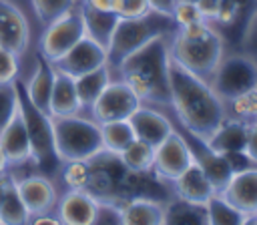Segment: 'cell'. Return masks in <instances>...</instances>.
I'll use <instances>...</instances> for the list:
<instances>
[{
	"instance_id": "obj_12",
	"label": "cell",
	"mask_w": 257,
	"mask_h": 225,
	"mask_svg": "<svg viewBox=\"0 0 257 225\" xmlns=\"http://www.w3.org/2000/svg\"><path fill=\"white\" fill-rule=\"evenodd\" d=\"M179 133L183 135V139H185V143H187V147H189V151H191V155H193V161H197V163L203 167V171H205L207 177L211 179L215 191L221 193L223 187L227 185V181H229L231 175H233V169H231V165L227 163V159H225L221 153L213 151V149L207 145V141H205L203 137L191 133V131L185 129L183 125H179Z\"/></svg>"
},
{
	"instance_id": "obj_21",
	"label": "cell",
	"mask_w": 257,
	"mask_h": 225,
	"mask_svg": "<svg viewBox=\"0 0 257 225\" xmlns=\"http://www.w3.org/2000/svg\"><path fill=\"white\" fill-rule=\"evenodd\" d=\"M122 225H161L165 223V203L151 197H133L120 203Z\"/></svg>"
},
{
	"instance_id": "obj_35",
	"label": "cell",
	"mask_w": 257,
	"mask_h": 225,
	"mask_svg": "<svg viewBox=\"0 0 257 225\" xmlns=\"http://www.w3.org/2000/svg\"><path fill=\"white\" fill-rule=\"evenodd\" d=\"M18 108V88L14 82H2L0 84V131L10 121L14 110Z\"/></svg>"
},
{
	"instance_id": "obj_15",
	"label": "cell",
	"mask_w": 257,
	"mask_h": 225,
	"mask_svg": "<svg viewBox=\"0 0 257 225\" xmlns=\"http://www.w3.org/2000/svg\"><path fill=\"white\" fill-rule=\"evenodd\" d=\"M0 147L10 167H18L30 161V139H28V129H26V121L20 110V104L0 131Z\"/></svg>"
},
{
	"instance_id": "obj_38",
	"label": "cell",
	"mask_w": 257,
	"mask_h": 225,
	"mask_svg": "<svg viewBox=\"0 0 257 225\" xmlns=\"http://www.w3.org/2000/svg\"><path fill=\"white\" fill-rule=\"evenodd\" d=\"M18 70H20L18 54L0 46V84L2 82H14L18 78Z\"/></svg>"
},
{
	"instance_id": "obj_46",
	"label": "cell",
	"mask_w": 257,
	"mask_h": 225,
	"mask_svg": "<svg viewBox=\"0 0 257 225\" xmlns=\"http://www.w3.org/2000/svg\"><path fill=\"white\" fill-rule=\"evenodd\" d=\"M8 159H6V155H4V151H2V147H0V175L2 173H6L8 171Z\"/></svg>"
},
{
	"instance_id": "obj_3",
	"label": "cell",
	"mask_w": 257,
	"mask_h": 225,
	"mask_svg": "<svg viewBox=\"0 0 257 225\" xmlns=\"http://www.w3.org/2000/svg\"><path fill=\"white\" fill-rule=\"evenodd\" d=\"M223 54V38L207 20L179 26L169 38L171 60L205 82H209V78L213 76Z\"/></svg>"
},
{
	"instance_id": "obj_26",
	"label": "cell",
	"mask_w": 257,
	"mask_h": 225,
	"mask_svg": "<svg viewBox=\"0 0 257 225\" xmlns=\"http://www.w3.org/2000/svg\"><path fill=\"white\" fill-rule=\"evenodd\" d=\"M165 223H201L209 225L207 217V205L205 203H193L181 197H171L165 203Z\"/></svg>"
},
{
	"instance_id": "obj_39",
	"label": "cell",
	"mask_w": 257,
	"mask_h": 225,
	"mask_svg": "<svg viewBox=\"0 0 257 225\" xmlns=\"http://www.w3.org/2000/svg\"><path fill=\"white\" fill-rule=\"evenodd\" d=\"M110 8L114 14H118V18H133L151 10L147 0H112Z\"/></svg>"
},
{
	"instance_id": "obj_14",
	"label": "cell",
	"mask_w": 257,
	"mask_h": 225,
	"mask_svg": "<svg viewBox=\"0 0 257 225\" xmlns=\"http://www.w3.org/2000/svg\"><path fill=\"white\" fill-rule=\"evenodd\" d=\"M30 42V26L20 8L8 0H0V46L14 54H24Z\"/></svg>"
},
{
	"instance_id": "obj_42",
	"label": "cell",
	"mask_w": 257,
	"mask_h": 225,
	"mask_svg": "<svg viewBox=\"0 0 257 225\" xmlns=\"http://www.w3.org/2000/svg\"><path fill=\"white\" fill-rule=\"evenodd\" d=\"M221 2H223V0H199L197 6H199V10H201V16H203L207 22H213L215 16H217V10H219V6H221Z\"/></svg>"
},
{
	"instance_id": "obj_18",
	"label": "cell",
	"mask_w": 257,
	"mask_h": 225,
	"mask_svg": "<svg viewBox=\"0 0 257 225\" xmlns=\"http://www.w3.org/2000/svg\"><path fill=\"white\" fill-rule=\"evenodd\" d=\"M20 199L28 209L30 217L38 213H50L56 205V189L54 183L44 175H30L16 181Z\"/></svg>"
},
{
	"instance_id": "obj_29",
	"label": "cell",
	"mask_w": 257,
	"mask_h": 225,
	"mask_svg": "<svg viewBox=\"0 0 257 225\" xmlns=\"http://www.w3.org/2000/svg\"><path fill=\"white\" fill-rule=\"evenodd\" d=\"M237 4V18L233 22V26L221 36L225 50H239L241 40L247 32V26L251 24L253 16L257 14V0H235Z\"/></svg>"
},
{
	"instance_id": "obj_23",
	"label": "cell",
	"mask_w": 257,
	"mask_h": 225,
	"mask_svg": "<svg viewBox=\"0 0 257 225\" xmlns=\"http://www.w3.org/2000/svg\"><path fill=\"white\" fill-rule=\"evenodd\" d=\"M28 221H30V213L20 199L16 179L8 173H2L0 175V223L20 225Z\"/></svg>"
},
{
	"instance_id": "obj_31",
	"label": "cell",
	"mask_w": 257,
	"mask_h": 225,
	"mask_svg": "<svg viewBox=\"0 0 257 225\" xmlns=\"http://www.w3.org/2000/svg\"><path fill=\"white\" fill-rule=\"evenodd\" d=\"M118 159L120 163L131 169V171H137V173H145V171H153V159H155V147L141 141V139H135L131 141L120 153H118Z\"/></svg>"
},
{
	"instance_id": "obj_44",
	"label": "cell",
	"mask_w": 257,
	"mask_h": 225,
	"mask_svg": "<svg viewBox=\"0 0 257 225\" xmlns=\"http://www.w3.org/2000/svg\"><path fill=\"white\" fill-rule=\"evenodd\" d=\"M28 223H34V225H58L60 223V219H58V215H48V213H38V215H32L30 217V221Z\"/></svg>"
},
{
	"instance_id": "obj_4",
	"label": "cell",
	"mask_w": 257,
	"mask_h": 225,
	"mask_svg": "<svg viewBox=\"0 0 257 225\" xmlns=\"http://www.w3.org/2000/svg\"><path fill=\"white\" fill-rule=\"evenodd\" d=\"M177 24L173 16L155 10H147L145 14L133 18H118L112 38L106 46V66L110 74L114 76L118 64L137 48L145 46L157 36H173Z\"/></svg>"
},
{
	"instance_id": "obj_11",
	"label": "cell",
	"mask_w": 257,
	"mask_h": 225,
	"mask_svg": "<svg viewBox=\"0 0 257 225\" xmlns=\"http://www.w3.org/2000/svg\"><path fill=\"white\" fill-rule=\"evenodd\" d=\"M50 64L54 66V70L76 78L88 70H94L106 64V48L100 46L96 40H92L88 34H84L70 50H66L62 56H58Z\"/></svg>"
},
{
	"instance_id": "obj_17",
	"label": "cell",
	"mask_w": 257,
	"mask_h": 225,
	"mask_svg": "<svg viewBox=\"0 0 257 225\" xmlns=\"http://www.w3.org/2000/svg\"><path fill=\"white\" fill-rule=\"evenodd\" d=\"M98 199L86 189H68L56 201V215L60 223L70 225H90L94 223Z\"/></svg>"
},
{
	"instance_id": "obj_8",
	"label": "cell",
	"mask_w": 257,
	"mask_h": 225,
	"mask_svg": "<svg viewBox=\"0 0 257 225\" xmlns=\"http://www.w3.org/2000/svg\"><path fill=\"white\" fill-rule=\"evenodd\" d=\"M44 26L46 28L40 36L38 52L50 62L56 60L58 56H62L66 50H70L86 34L78 2L72 8H68L66 12H62L60 16H56L54 20H50L48 24H44Z\"/></svg>"
},
{
	"instance_id": "obj_41",
	"label": "cell",
	"mask_w": 257,
	"mask_h": 225,
	"mask_svg": "<svg viewBox=\"0 0 257 225\" xmlns=\"http://www.w3.org/2000/svg\"><path fill=\"white\" fill-rule=\"evenodd\" d=\"M245 155L251 159L253 165H257V123L247 127V141H245Z\"/></svg>"
},
{
	"instance_id": "obj_40",
	"label": "cell",
	"mask_w": 257,
	"mask_h": 225,
	"mask_svg": "<svg viewBox=\"0 0 257 225\" xmlns=\"http://www.w3.org/2000/svg\"><path fill=\"white\" fill-rule=\"evenodd\" d=\"M241 52H245L255 64H257V14L253 16L251 24L247 26V32L241 40V46H239Z\"/></svg>"
},
{
	"instance_id": "obj_36",
	"label": "cell",
	"mask_w": 257,
	"mask_h": 225,
	"mask_svg": "<svg viewBox=\"0 0 257 225\" xmlns=\"http://www.w3.org/2000/svg\"><path fill=\"white\" fill-rule=\"evenodd\" d=\"M94 223H122V207L110 199H98Z\"/></svg>"
},
{
	"instance_id": "obj_13",
	"label": "cell",
	"mask_w": 257,
	"mask_h": 225,
	"mask_svg": "<svg viewBox=\"0 0 257 225\" xmlns=\"http://www.w3.org/2000/svg\"><path fill=\"white\" fill-rule=\"evenodd\" d=\"M221 195L239 209L245 219L257 213V165L241 169L231 175L227 185L223 187Z\"/></svg>"
},
{
	"instance_id": "obj_37",
	"label": "cell",
	"mask_w": 257,
	"mask_h": 225,
	"mask_svg": "<svg viewBox=\"0 0 257 225\" xmlns=\"http://www.w3.org/2000/svg\"><path fill=\"white\" fill-rule=\"evenodd\" d=\"M173 20L179 26H187V24H193V22H199V20H205L201 16V10L195 2H177L175 8H173Z\"/></svg>"
},
{
	"instance_id": "obj_7",
	"label": "cell",
	"mask_w": 257,
	"mask_h": 225,
	"mask_svg": "<svg viewBox=\"0 0 257 225\" xmlns=\"http://www.w3.org/2000/svg\"><path fill=\"white\" fill-rule=\"evenodd\" d=\"M209 86L221 100L233 98L249 88H255L257 64L241 50H225L213 76L209 78Z\"/></svg>"
},
{
	"instance_id": "obj_32",
	"label": "cell",
	"mask_w": 257,
	"mask_h": 225,
	"mask_svg": "<svg viewBox=\"0 0 257 225\" xmlns=\"http://www.w3.org/2000/svg\"><path fill=\"white\" fill-rule=\"evenodd\" d=\"M207 205V217H209V225H225V223H245V215L235 209L221 193H213L209 197Z\"/></svg>"
},
{
	"instance_id": "obj_6",
	"label": "cell",
	"mask_w": 257,
	"mask_h": 225,
	"mask_svg": "<svg viewBox=\"0 0 257 225\" xmlns=\"http://www.w3.org/2000/svg\"><path fill=\"white\" fill-rule=\"evenodd\" d=\"M16 88H18V104L20 110L24 115L26 121V129H28V139H30V159L34 161L36 167H40L42 171H52L56 167V163H60L56 159L54 153V135H52V119L48 113L36 108L26 92L24 86L18 82L16 78Z\"/></svg>"
},
{
	"instance_id": "obj_19",
	"label": "cell",
	"mask_w": 257,
	"mask_h": 225,
	"mask_svg": "<svg viewBox=\"0 0 257 225\" xmlns=\"http://www.w3.org/2000/svg\"><path fill=\"white\" fill-rule=\"evenodd\" d=\"M171 185H173L175 197H181L193 203H207L209 197L217 193L211 179L207 177V173L197 161H193L175 181H171Z\"/></svg>"
},
{
	"instance_id": "obj_27",
	"label": "cell",
	"mask_w": 257,
	"mask_h": 225,
	"mask_svg": "<svg viewBox=\"0 0 257 225\" xmlns=\"http://www.w3.org/2000/svg\"><path fill=\"white\" fill-rule=\"evenodd\" d=\"M110 78H112V74H110L106 64H102L94 70H88V72L74 78V86H76L82 108H90V104L96 100V96L102 92V88L108 84Z\"/></svg>"
},
{
	"instance_id": "obj_16",
	"label": "cell",
	"mask_w": 257,
	"mask_h": 225,
	"mask_svg": "<svg viewBox=\"0 0 257 225\" xmlns=\"http://www.w3.org/2000/svg\"><path fill=\"white\" fill-rule=\"evenodd\" d=\"M128 123L135 131V137L153 147H157L175 131L173 121L167 115L155 110L151 104H139V108L128 117Z\"/></svg>"
},
{
	"instance_id": "obj_47",
	"label": "cell",
	"mask_w": 257,
	"mask_h": 225,
	"mask_svg": "<svg viewBox=\"0 0 257 225\" xmlns=\"http://www.w3.org/2000/svg\"><path fill=\"white\" fill-rule=\"evenodd\" d=\"M177 2H195V4H197L199 0H177Z\"/></svg>"
},
{
	"instance_id": "obj_30",
	"label": "cell",
	"mask_w": 257,
	"mask_h": 225,
	"mask_svg": "<svg viewBox=\"0 0 257 225\" xmlns=\"http://www.w3.org/2000/svg\"><path fill=\"white\" fill-rule=\"evenodd\" d=\"M100 135H102V149L114 155H118L131 141L137 139L128 119L100 123Z\"/></svg>"
},
{
	"instance_id": "obj_10",
	"label": "cell",
	"mask_w": 257,
	"mask_h": 225,
	"mask_svg": "<svg viewBox=\"0 0 257 225\" xmlns=\"http://www.w3.org/2000/svg\"><path fill=\"white\" fill-rule=\"evenodd\" d=\"M191 163H193V155H191L183 135L177 129L155 147L153 171L157 177H161L167 183L175 181Z\"/></svg>"
},
{
	"instance_id": "obj_22",
	"label": "cell",
	"mask_w": 257,
	"mask_h": 225,
	"mask_svg": "<svg viewBox=\"0 0 257 225\" xmlns=\"http://www.w3.org/2000/svg\"><path fill=\"white\" fill-rule=\"evenodd\" d=\"M80 108H82V104H80V98H78V92L74 86V78L56 70L48 115L50 117H70V115H78Z\"/></svg>"
},
{
	"instance_id": "obj_5",
	"label": "cell",
	"mask_w": 257,
	"mask_h": 225,
	"mask_svg": "<svg viewBox=\"0 0 257 225\" xmlns=\"http://www.w3.org/2000/svg\"><path fill=\"white\" fill-rule=\"evenodd\" d=\"M50 119L54 135V153L60 163L92 159L102 151L100 125L94 119H82L78 115Z\"/></svg>"
},
{
	"instance_id": "obj_24",
	"label": "cell",
	"mask_w": 257,
	"mask_h": 225,
	"mask_svg": "<svg viewBox=\"0 0 257 225\" xmlns=\"http://www.w3.org/2000/svg\"><path fill=\"white\" fill-rule=\"evenodd\" d=\"M207 145L221 153V155H227V153H245V141H247V125H241L237 121H229L225 119L207 139Z\"/></svg>"
},
{
	"instance_id": "obj_9",
	"label": "cell",
	"mask_w": 257,
	"mask_h": 225,
	"mask_svg": "<svg viewBox=\"0 0 257 225\" xmlns=\"http://www.w3.org/2000/svg\"><path fill=\"white\" fill-rule=\"evenodd\" d=\"M139 96L122 78H110L102 92L96 96V100L90 104V115L98 125L108 121H120L128 119L139 108Z\"/></svg>"
},
{
	"instance_id": "obj_34",
	"label": "cell",
	"mask_w": 257,
	"mask_h": 225,
	"mask_svg": "<svg viewBox=\"0 0 257 225\" xmlns=\"http://www.w3.org/2000/svg\"><path fill=\"white\" fill-rule=\"evenodd\" d=\"M76 0H32V8L42 24H48L68 8H72Z\"/></svg>"
},
{
	"instance_id": "obj_20",
	"label": "cell",
	"mask_w": 257,
	"mask_h": 225,
	"mask_svg": "<svg viewBox=\"0 0 257 225\" xmlns=\"http://www.w3.org/2000/svg\"><path fill=\"white\" fill-rule=\"evenodd\" d=\"M54 74H56V70L50 64V60H46L38 52V56H36V68H34L30 80L26 82L24 92H26L28 100L36 108H40L44 113H48V106H50V94H52V86H54Z\"/></svg>"
},
{
	"instance_id": "obj_2",
	"label": "cell",
	"mask_w": 257,
	"mask_h": 225,
	"mask_svg": "<svg viewBox=\"0 0 257 225\" xmlns=\"http://www.w3.org/2000/svg\"><path fill=\"white\" fill-rule=\"evenodd\" d=\"M169 38L157 36L145 46L128 54L116 68L112 78H122L141 104L171 106V84H169Z\"/></svg>"
},
{
	"instance_id": "obj_45",
	"label": "cell",
	"mask_w": 257,
	"mask_h": 225,
	"mask_svg": "<svg viewBox=\"0 0 257 225\" xmlns=\"http://www.w3.org/2000/svg\"><path fill=\"white\" fill-rule=\"evenodd\" d=\"M80 4H86L90 8H96V10H112V0H80Z\"/></svg>"
},
{
	"instance_id": "obj_25",
	"label": "cell",
	"mask_w": 257,
	"mask_h": 225,
	"mask_svg": "<svg viewBox=\"0 0 257 225\" xmlns=\"http://www.w3.org/2000/svg\"><path fill=\"white\" fill-rule=\"evenodd\" d=\"M80 12H82V20H84V28H86V34L96 40L100 46H108L110 38H112V32L116 28V22H118V14H114L112 10H96V8H90L86 4H80Z\"/></svg>"
},
{
	"instance_id": "obj_43",
	"label": "cell",
	"mask_w": 257,
	"mask_h": 225,
	"mask_svg": "<svg viewBox=\"0 0 257 225\" xmlns=\"http://www.w3.org/2000/svg\"><path fill=\"white\" fill-rule=\"evenodd\" d=\"M149 8L155 10V12H161V14H173V8L177 4V0H147Z\"/></svg>"
},
{
	"instance_id": "obj_28",
	"label": "cell",
	"mask_w": 257,
	"mask_h": 225,
	"mask_svg": "<svg viewBox=\"0 0 257 225\" xmlns=\"http://www.w3.org/2000/svg\"><path fill=\"white\" fill-rule=\"evenodd\" d=\"M223 110H225V119L229 121H237L247 127L257 123V86L233 98L223 100Z\"/></svg>"
},
{
	"instance_id": "obj_33",
	"label": "cell",
	"mask_w": 257,
	"mask_h": 225,
	"mask_svg": "<svg viewBox=\"0 0 257 225\" xmlns=\"http://www.w3.org/2000/svg\"><path fill=\"white\" fill-rule=\"evenodd\" d=\"M62 181L68 189H88L90 185V161L78 159V161H64L62 163Z\"/></svg>"
},
{
	"instance_id": "obj_1",
	"label": "cell",
	"mask_w": 257,
	"mask_h": 225,
	"mask_svg": "<svg viewBox=\"0 0 257 225\" xmlns=\"http://www.w3.org/2000/svg\"><path fill=\"white\" fill-rule=\"evenodd\" d=\"M169 84L171 108L177 115V123L191 133L207 139L225 121L223 100L213 92L209 82L197 78L173 60L169 64Z\"/></svg>"
}]
</instances>
